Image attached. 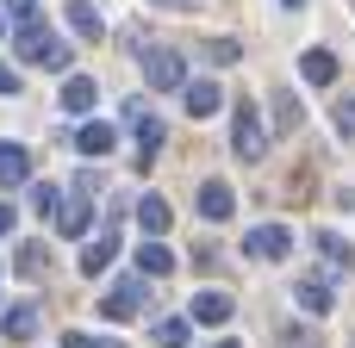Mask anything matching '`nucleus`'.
Here are the masks:
<instances>
[{"instance_id": "obj_1", "label": "nucleus", "mask_w": 355, "mask_h": 348, "mask_svg": "<svg viewBox=\"0 0 355 348\" xmlns=\"http://www.w3.org/2000/svg\"><path fill=\"white\" fill-rule=\"evenodd\" d=\"M87 218H94V181L56 193V230L62 237H87Z\"/></svg>"}, {"instance_id": "obj_2", "label": "nucleus", "mask_w": 355, "mask_h": 348, "mask_svg": "<svg viewBox=\"0 0 355 348\" xmlns=\"http://www.w3.org/2000/svg\"><path fill=\"white\" fill-rule=\"evenodd\" d=\"M144 75H150V87H156V93H181L187 62H181V50H144Z\"/></svg>"}, {"instance_id": "obj_3", "label": "nucleus", "mask_w": 355, "mask_h": 348, "mask_svg": "<svg viewBox=\"0 0 355 348\" xmlns=\"http://www.w3.org/2000/svg\"><path fill=\"white\" fill-rule=\"evenodd\" d=\"M231 149H237L243 162H262V156H268V131H262V118H256V106H250V100L237 106V131H231Z\"/></svg>"}, {"instance_id": "obj_4", "label": "nucleus", "mask_w": 355, "mask_h": 348, "mask_svg": "<svg viewBox=\"0 0 355 348\" xmlns=\"http://www.w3.org/2000/svg\"><path fill=\"white\" fill-rule=\"evenodd\" d=\"M125 118L137 125V162L150 168V156L162 149V137H168V131H162V118H156V112H150L144 100H131V106H125Z\"/></svg>"}, {"instance_id": "obj_5", "label": "nucleus", "mask_w": 355, "mask_h": 348, "mask_svg": "<svg viewBox=\"0 0 355 348\" xmlns=\"http://www.w3.org/2000/svg\"><path fill=\"white\" fill-rule=\"evenodd\" d=\"M137 311H144V274L119 280V286L100 299V318H112V324H125V318H137Z\"/></svg>"}, {"instance_id": "obj_6", "label": "nucleus", "mask_w": 355, "mask_h": 348, "mask_svg": "<svg viewBox=\"0 0 355 348\" xmlns=\"http://www.w3.org/2000/svg\"><path fill=\"white\" fill-rule=\"evenodd\" d=\"M193 205H200V218H206V224H225V218L237 212V193H231L225 181H206V187L193 193Z\"/></svg>"}, {"instance_id": "obj_7", "label": "nucleus", "mask_w": 355, "mask_h": 348, "mask_svg": "<svg viewBox=\"0 0 355 348\" xmlns=\"http://www.w3.org/2000/svg\"><path fill=\"white\" fill-rule=\"evenodd\" d=\"M181 100H187V112H193V118L225 112V87H218V81H181Z\"/></svg>"}, {"instance_id": "obj_8", "label": "nucleus", "mask_w": 355, "mask_h": 348, "mask_svg": "<svg viewBox=\"0 0 355 348\" xmlns=\"http://www.w3.org/2000/svg\"><path fill=\"white\" fill-rule=\"evenodd\" d=\"M256 262H287V249H293V237L281 230V224H262V230H250V243H243Z\"/></svg>"}, {"instance_id": "obj_9", "label": "nucleus", "mask_w": 355, "mask_h": 348, "mask_svg": "<svg viewBox=\"0 0 355 348\" xmlns=\"http://www.w3.org/2000/svg\"><path fill=\"white\" fill-rule=\"evenodd\" d=\"M50 44H56V37H50V25H44L37 12H31V19H19V56H25V62H44V50H50Z\"/></svg>"}, {"instance_id": "obj_10", "label": "nucleus", "mask_w": 355, "mask_h": 348, "mask_svg": "<svg viewBox=\"0 0 355 348\" xmlns=\"http://www.w3.org/2000/svg\"><path fill=\"white\" fill-rule=\"evenodd\" d=\"M112 143H119V131H112L106 118H87V125L75 131V149H81V156H112Z\"/></svg>"}, {"instance_id": "obj_11", "label": "nucleus", "mask_w": 355, "mask_h": 348, "mask_svg": "<svg viewBox=\"0 0 355 348\" xmlns=\"http://www.w3.org/2000/svg\"><path fill=\"white\" fill-rule=\"evenodd\" d=\"M62 19H69L81 37H94V44L106 37V19H100V6H87V0H69V6H62Z\"/></svg>"}, {"instance_id": "obj_12", "label": "nucleus", "mask_w": 355, "mask_h": 348, "mask_svg": "<svg viewBox=\"0 0 355 348\" xmlns=\"http://www.w3.org/2000/svg\"><path fill=\"white\" fill-rule=\"evenodd\" d=\"M231 293H193V324H231Z\"/></svg>"}, {"instance_id": "obj_13", "label": "nucleus", "mask_w": 355, "mask_h": 348, "mask_svg": "<svg viewBox=\"0 0 355 348\" xmlns=\"http://www.w3.org/2000/svg\"><path fill=\"white\" fill-rule=\"evenodd\" d=\"M25 174H31L25 143H0V187H25Z\"/></svg>"}, {"instance_id": "obj_14", "label": "nucleus", "mask_w": 355, "mask_h": 348, "mask_svg": "<svg viewBox=\"0 0 355 348\" xmlns=\"http://www.w3.org/2000/svg\"><path fill=\"white\" fill-rule=\"evenodd\" d=\"M300 75H306L312 87H331V81H337V56H331V50H306V56H300Z\"/></svg>"}, {"instance_id": "obj_15", "label": "nucleus", "mask_w": 355, "mask_h": 348, "mask_svg": "<svg viewBox=\"0 0 355 348\" xmlns=\"http://www.w3.org/2000/svg\"><path fill=\"white\" fill-rule=\"evenodd\" d=\"M62 106H69V112H94V106H100V87H94L87 75H69V81H62Z\"/></svg>"}, {"instance_id": "obj_16", "label": "nucleus", "mask_w": 355, "mask_h": 348, "mask_svg": "<svg viewBox=\"0 0 355 348\" xmlns=\"http://www.w3.org/2000/svg\"><path fill=\"white\" fill-rule=\"evenodd\" d=\"M293 293H300V305H306L312 318H324V311H331V280H324V274H306Z\"/></svg>"}, {"instance_id": "obj_17", "label": "nucleus", "mask_w": 355, "mask_h": 348, "mask_svg": "<svg viewBox=\"0 0 355 348\" xmlns=\"http://www.w3.org/2000/svg\"><path fill=\"white\" fill-rule=\"evenodd\" d=\"M0 336H6V342H31V336H37V311H31V305H12V311L0 318Z\"/></svg>"}, {"instance_id": "obj_18", "label": "nucleus", "mask_w": 355, "mask_h": 348, "mask_svg": "<svg viewBox=\"0 0 355 348\" xmlns=\"http://www.w3.org/2000/svg\"><path fill=\"white\" fill-rule=\"evenodd\" d=\"M112 255H119V230H100V243H87V249H81V274H100Z\"/></svg>"}, {"instance_id": "obj_19", "label": "nucleus", "mask_w": 355, "mask_h": 348, "mask_svg": "<svg viewBox=\"0 0 355 348\" xmlns=\"http://www.w3.org/2000/svg\"><path fill=\"white\" fill-rule=\"evenodd\" d=\"M137 224H144V237H162V230H168V205H162L156 193H144V199H137Z\"/></svg>"}, {"instance_id": "obj_20", "label": "nucleus", "mask_w": 355, "mask_h": 348, "mask_svg": "<svg viewBox=\"0 0 355 348\" xmlns=\"http://www.w3.org/2000/svg\"><path fill=\"white\" fill-rule=\"evenodd\" d=\"M168 268H175V255H168L162 243H144V249H137V274H150V280H162Z\"/></svg>"}, {"instance_id": "obj_21", "label": "nucleus", "mask_w": 355, "mask_h": 348, "mask_svg": "<svg viewBox=\"0 0 355 348\" xmlns=\"http://www.w3.org/2000/svg\"><path fill=\"white\" fill-rule=\"evenodd\" d=\"M19 274H25V280H44V274H50V249H44V243H25V249H19Z\"/></svg>"}, {"instance_id": "obj_22", "label": "nucleus", "mask_w": 355, "mask_h": 348, "mask_svg": "<svg viewBox=\"0 0 355 348\" xmlns=\"http://www.w3.org/2000/svg\"><path fill=\"white\" fill-rule=\"evenodd\" d=\"M312 243H318V249H324V255H331L337 268H349V262H355V249H349V243H343V237H331V230H318Z\"/></svg>"}, {"instance_id": "obj_23", "label": "nucleus", "mask_w": 355, "mask_h": 348, "mask_svg": "<svg viewBox=\"0 0 355 348\" xmlns=\"http://www.w3.org/2000/svg\"><path fill=\"white\" fill-rule=\"evenodd\" d=\"M156 348H187V324H181V318L156 324Z\"/></svg>"}, {"instance_id": "obj_24", "label": "nucleus", "mask_w": 355, "mask_h": 348, "mask_svg": "<svg viewBox=\"0 0 355 348\" xmlns=\"http://www.w3.org/2000/svg\"><path fill=\"white\" fill-rule=\"evenodd\" d=\"M275 118H281V131H300V125H306V106H300V100H293V93H287V100H281V112H275Z\"/></svg>"}, {"instance_id": "obj_25", "label": "nucleus", "mask_w": 355, "mask_h": 348, "mask_svg": "<svg viewBox=\"0 0 355 348\" xmlns=\"http://www.w3.org/2000/svg\"><path fill=\"white\" fill-rule=\"evenodd\" d=\"M331 118H337V131H343V137H355V100H349V93L337 100V112H331Z\"/></svg>"}, {"instance_id": "obj_26", "label": "nucleus", "mask_w": 355, "mask_h": 348, "mask_svg": "<svg viewBox=\"0 0 355 348\" xmlns=\"http://www.w3.org/2000/svg\"><path fill=\"white\" fill-rule=\"evenodd\" d=\"M206 56H212V62H237V37H212Z\"/></svg>"}, {"instance_id": "obj_27", "label": "nucleus", "mask_w": 355, "mask_h": 348, "mask_svg": "<svg viewBox=\"0 0 355 348\" xmlns=\"http://www.w3.org/2000/svg\"><path fill=\"white\" fill-rule=\"evenodd\" d=\"M62 348H125V342H100V336H81V330H69Z\"/></svg>"}, {"instance_id": "obj_28", "label": "nucleus", "mask_w": 355, "mask_h": 348, "mask_svg": "<svg viewBox=\"0 0 355 348\" xmlns=\"http://www.w3.org/2000/svg\"><path fill=\"white\" fill-rule=\"evenodd\" d=\"M44 68H69V44H62V37H56L50 50H44Z\"/></svg>"}, {"instance_id": "obj_29", "label": "nucleus", "mask_w": 355, "mask_h": 348, "mask_svg": "<svg viewBox=\"0 0 355 348\" xmlns=\"http://www.w3.org/2000/svg\"><path fill=\"white\" fill-rule=\"evenodd\" d=\"M6 93H19V68H12V62H0V100H6Z\"/></svg>"}, {"instance_id": "obj_30", "label": "nucleus", "mask_w": 355, "mask_h": 348, "mask_svg": "<svg viewBox=\"0 0 355 348\" xmlns=\"http://www.w3.org/2000/svg\"><path fill=\"white\" fill-rule=\"evenodd\" d=\"M0 6H6L12 19H31V12H37V0H0Z\"/></svg>"}, {"instance_id": "obj_31", "label": "nucleus", "mask_w": 355, "mask_h": 348, "mask_svg": "<svg viewBox=\"0 0 355 348\" xmlns=\"http://www.w3.org/2000/svg\"><path fill=\"white\" fill-rule=\"evenodd\" d=\"M12 224H19V212H12V205H0V237H12Z\"/></svg>"}, {"instance_id": "obj_32", "label": "nucleus", "mask_w": 355, "mask_h": 348, "mask_svg": "<svg viewBox=\"0 0 355 348\" xmlns=\"http://www.w3.org/2000/svg\"><path fill=\"white\" fill-rule=\"evenodd\" d=\"M156 6H193V0H156Z\"/></svg>"}, {"instance_id": "obj_33", "label": "nucleus", "mask_w": 355, "mask_h": 348, "mask_svg": "<svg viewBox=\"0 0 355 348\" xmlns=\"http://www.w3.org/2000/svg\"><path fill=\"white\" fill-rule=\"evenodd\" d=\"M218 348H243V342H218Z\"/></svg>"}, {"instance_id": "obj_34", "label": "nucleus", "mask_w": 355, "mask_h": 348, "mask_svg": "<svg viewBox=\"0 0 355 348\" xmlns=\"http://www.w3.org/2000/svg\"><path fill=\"white\" fill-rule=\"evenodd\" d=\"M287 6H300V0H287Z\"/></svg>"}]
</instances>
